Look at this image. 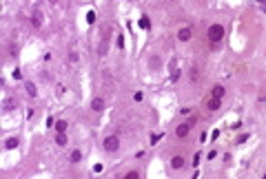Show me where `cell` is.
I'll use <instances>...</instances> for the list:
<instances>
[{"label": "cell", "instance_id": "cell-5", "mask_svg": "<svg viewBox=\"0 0 266 179\" xmlns=\"http://www.w3.org/2000/svg\"><path fill=\"white\" fill-rule=\"evenodd\" d=\"M31 24L36 27V29H40V27H42V13H40V11H36V13L31 16Z\"/></svg>", "mask_w": 266, "mask_h": 179}, {"label": "cell", "instance_id": "cell-19", "mask_svg": "<svg viewBox=\"0 0 266 179\" xmlns=\"http://www.w3.org/2000/svg\"><path fill=\"white\" fill-rule=\"evenodd\" d=\"M87 22H89V24H91V22H95V13H93V11H89V13H87Z\"/></svg>", "mask_w": 266, "mask_h": 179}, {"label": "cell", "instance_id": "cell-11", "mask_svg": "<svg viewBox=\"0 0 266 179\" xmlns=\"http://www.w3.org/2000/svg\"><path fill=\"white\" fill-rule=\"evenodd\" d=\"M82 159V153H80V150H71V155H69V161H71V164H78Z\"/></svg>", "mask_w": 266, "mask_h": 179}, {"label": "cell", "instance_id": "cell-12", "mask_svg": "<svg viewBox=\"0 0 266 179\" xmlns=\"http://www.w3.org/2000/svg\"><path fill=\"white\" fill-rule=\"evenodd\" d=\"M138 27H140V29H149V27H151V20L146 18V16H142V18L138 20Z\"/></svg>", "mask_w": 266, "mask_h": 179}, {"label": "cell", "instance_id": "cell-22", "mask_svg": "<svg viewBox=\"0 0 266 179\" xmlns=\"http://www.w3.org/2000/svg\"><path fill=\"white\" fill-rule=\"evenodd\" d=\"M171 80L175 82V80H180V71H173V75H171Z\"/></svg>", "mask_w": 266, "mask_h": 179}, {"label": "cell", "instance_id": "cell-21", "mask_svg": "<svg viewBox=\"0 0 266 179\" xmlns=\"http://www.w3.org/2000/svg\"><path fill=\"white\" fill-rule=\"evenodd\" d=\"M160 137H162V135H151V144H158Z\"/></svg>", "mask_w": 266, "mask_h": 179}, {"label": "cell", "instance_id": "cell-23", "mask_svg": "<svg viewBox=\"0 0 266 179\" xmlns=\"http://www.w3.org/2000/svg\"><path fill=\"white\" fill-rule=\"evenodd\" d=\"M69 62H78V55H75V53H69Z\"/></svg>", "mask_w": 266, "mask_h": 179}, {"label": "cell", "instance_id": "cell-10", "mask_svg": "<svg viewBox=\"0 0 266 179\" xmlns=\"http://www.w3.org/2000/svg\"><path fill=\"white\" fill-rule=\"evenodd\" d=\"M25 89H27V95H29V97H36V95H38V91H36V86H33V82H27Z\"/></svg>", "mask_w": 266, "mask_h": 179}, {"label": "cell", "instance_id": "cell-1", "mask_svg": "<svg viewBox=\"0 0 266 179\" xmlns=\"http://www.w3.org/2000/svg\"><path fill=\"white\" fill-rule=\"evenodd\" d=\"M222 38H224V27L222 24H211L208 27V42H211V44H218Z\"/></svg>", "mask_w": 266, "mask_h": 179}, {"label": "cell", "instance_id": "cell-6", "mask_svg": "<svg viewBox=\"0 0 266 179\" xmlns=\"http://www.w3.org/2000/svg\"><path fill=\"white\" fill-rule=\"evenodd\" d=\"M188 128H191L188 124H180V126L175 128V135H178V137H186V135H188Z\"/></svg>", "mask_w": 266, "mask_h": 179}, {"label": "cell", "instance_id": "cell-2", "mask_svg": "<svg viewBox=\"0 0 266 179\" xmlns=\"http://www.w3.org/2000/svg\"><path fill=\"white\" fill-rule=\"evenodd\" d=\"M104 150H107V153H115L118 148H120V137H118V135H109V137H104Z\"/></svg>", "mask_w": 266, "mask_h": 179}, {"label": "cell", "instance_id": "cell-4", "mask_svg": "<svg viewBox=\"0 0 266 179\" xmlns=\"http://www.w3.org/2000/svg\"><path fill=\"white\" fill-rule=\"evenodd\" d=\"M91 109H93L95 113H102L104 111V99L102 97H95L93 102H91Z\"/></svg>", "mask_w": 266, "mask_h": 179}, {"label": "cell", "instance_id": "cell-3", "mask_svg": "<svg viewBox=\"0 0 266 179\" xmlns=\"http://www.w3.org/2000/svg\"><path fill=\"white\" fill-rule=\"evenodd\" d=\"M178 40H180V42H188V40H191V29H188V27L180 29V31H178Z\"/></svg>", "mask_w": 266, "mask_h": 179}, {"label": "cell", "instance_id": "cell-18", "mask_svg": "<svg viewBox=\"0 0 266 179\" xmlns=\"http://www.w3.org/2000/svg\"><path fill=\"white\" fill-rule=\"evenodd\" d=\"M138 177H140L138 170H131V173H127V179H138Z\"/></svg>", "mask_w": 266, "mask_h": 179}, {"label": "cell", "instance_id": "cell-7", "mask_svg": "<svg viewBox=\"0 0 266 179\" xmlns=\"http://www.w3.org/2000/svg\"><path fill=\"white\" fill-rule=\"evenodd\" d=\"M2 109H5V111H13V109H16V99H13V97H7L5 102H2Z\"/></svg>", "mask_w": 266, "mask_h": 179}, {"label": "cell", "instance_id": "cell-27", "mask_svg": "<svg viewBox=\"0 0 266 179\" xmlns=\"http://www.w3.org/2000/svg\"><path fill=\"white\" fill-rule=\"evenodd\" d=\"M49 2H51V5H55V2H58V0H49Z\"/></svg>", "mask_w": 266, "mask_h": 179}, {"label": "cell", "instance_id": "cell-24", "mask_svg": "<svg viewBox=\"0 0 266 179\" xmlns=\"http://www.w3.org/2000/svg\"><path fill=\"white\" fill-rule=\"evenodd\" d=\"M200 164V153H195V157H193V166H198Z\"/></svg>", "mask_w": 266, "mask_h": 179}, {"label": "cell", "instance_id": "cell-20", "mask_svg": "<svg viewBox=\"0 0 266 179\" xmlns=\"http://www.w3.org/2000/svg\"><path fill=\"white\" fill-rule=\"evenodd\" d=\"M118 47L124 49V35H118Z\"/></svg>", "mask_w": 266, "mask_h": 179}, {"label": "cell", "instance_id": "cell-15", "mask_svg": "<svg viewBox=\"0 0 266 179\" xmlns=\"http://www.w3.org/2000/svg\"><path fill=\"white\" fill-rule=\"evenodd\" d=\"M55 144H58V146H65V144H67V135H65V133H58V137H55Z\"/></svg>", "mask_w": 266, "mask_h": 179}, {"label": "cell", "instance_id": "cell-25", "mask_svg": "<svg viewBox=\"0 0 266 179\" xmlns=\"http://www.w3.org/2000/svg\"><path fill=\"white\" fill-rule=\"evenodd\" d=\"M13 77H16V80H20V77H22V73H20V69H16V71H13Z\"/></svg>", "mask_w": 266, "mask_h": 179}, {"label": "cell", "instance_id": "cell-26", "mask_svg": "<svg viewBox=\"0 0 266 179\" xmlns=\"http://www.w3.org/2000/svg\"><path fill=\"white\" fill-rule=\"evenodd\" d=\"M257 2H260V5H262V9L266 11V0H257Z\"/></svg>", "mask_w": 266, "mask_h": 179}, {"label": "cell", "instance_id": "cell-8", "mask_svg": "<svg viewBox=\"0 0 266 179\" xmlns=\"http://www.w3.org/2000/svg\"><path fill=\"white\" fill-rule=\"evenodd\" d=\"M171 166L175 168V170H180L182 166H184V159H182L180 155H175V157H173V159H171Z\"/></svg>", "mask_w": 266, "mask_h": 179}, {"label": "cell", "instance_id": "cell-17", "mask_svg": "<svg viewBox=\"0 0 266 179\" xmlns=\"http://www.w3.org/2000/svg\"><path fill=\"white\" fill-rule=\"evenodd\" d=\"M246 139H248V133H244V135H240V137H237V142H235V144H244Z\"/></svg>", "mask_w": 266, "mask_h": 179}, {"label": "cell", "instance_id": "cell-13", "mask_svg": "<svg viewBox=\"0 0 266 179\" xmlns=\"http://www.w3.org/2000/svg\"><path fill=\"white\" fill-rule=\"evenodd\" d=\"M67 126H69V124H67V122H65V119H60V122H55V131H58V133H65V131H67Z\"/></svg>", "mask_w": 266, "mask_h": 179}, {"label": "cell", "instance_id": "cell-14", "mask_svg": "<svg viewBox=\"0 0 266 179\" xmlns=\"http://www.w3.org/2000/svg\"><path fill=\"white\" fill-rule=\"evenodd\" d=\"M18 144H20V142H18V137H9V139H7V144H5V146L11 150V148H16Z\"/></svg>", "mask_w": 266, "mask_h": 179}, {"label": "cell", "instance_id": "cell-16", "mask_svg": "<svg viewBox=\"0 0 266 179\" xmlns=\"http://www.w3.org/2000/svg\"><path fill=\"white\" fill-rule=\"evenodd\" d=\"M213 97L222 99V97H224V86H215V89H213Z\"/></svg>", "mask_w": 266, "mask_h": 179}, {"label": "cell", "instance_id": "cell-9", "mask_svg": "<svg viewBox=\"0 0 266 179\" xmlns=\"http://www.w3.org/2000/svg\"><path fill=\"white\" fill-rule=\"evenodd\" d=\"M206 109H208V111H218V109H220V99H218V97H211V99H208V104H206Z\"/></svg>", "mask_w": 266, "mask_h": 179}]
</instances>
